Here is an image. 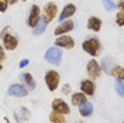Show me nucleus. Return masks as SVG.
<instances>
[{
	"instance_id": "obj_3",
	"label": "nucleus",
	"mask_w": 124,
	"mask_h": 123,
	"mask_svg": "<svg viewBox=\"0 0 124 123\" xmlns=\"http://www.w3.org/2000/svg\"><path fill=\"white\" fill-rule=\"evenodd\" d=\"M61 82V75L56 71H48L45 74V84L51 92H54Z\"/></svg>"
},
{
	"instance_id": "obj_32",
	"label": "nucleus",
	"mask_w": 124,
	"mask_h": 123,
	"mask_svg": "<svg viewBox=\"0 0 124 123\" xmlns=\"http://www.w3.org/2000/svg\"><path fill=\"white\" fill-rule=\"evenodd\" d=\"M1 69H3V67H1V64H0V71H1Z\"/></svg>"
},
{
	"instance_id": "obj_19",
	"label": "nucleus",
	"mask_w": 124,
	"mask_h": 123,
	"mask_svg": "<svg viewBox=\"0 0 124 123\" xmlns=\"http://www.w3.org/2000/svg\"><path fill=\"white\" fill-rule=\"evenodd\" d=\"M46 24L48 23H46L44 18H39V21L35 24V27L32 28V34H34V35H39V34H42L44 30L46 28Z\"/></svg>"
},
{
	"instance_id": "obj_12",
	"label": "nucleus",
	"mask_w": 124,
	"mask_h": 123,
	"mask_svg": "<svg viewBox=\"0 0 124 123\" xmlns=\"http://www.w3.org/2000/svg\"><path fill=\"white\" fill-rule=\"evenodd\" d=\"M80 91H82V93H85V95L93 96L94 95V91H96V85L90 79H83L80 82Z\"/></svg>"
},
{
	"instance_id": "obj_18",
	"label": "nucleus",
	"mask_w": 124,
	"mask_h": 123,
	"mask_svg": "<svg viewBox=\"0 0 124 123\" xmlns=\"http://www.w3.org/2000/svg\"><path fill=\"white\" fill-rule=\"evenodd\" d=\"M79 112H80V115L83 116V117L90 116V115L93 113V106H92V103L85 102L83 105H80V106H79Z\"/></svg>"
},
{
	"instance_id": "obj_24",
	"label": "nucleus",
	"mask_w": 124,
	"mask_h": 123,
	"mask_svg": "<svg viewBox=\"0 0 124 123\" xmlns=\"http://www.w3.org/2000/svg\"><path fill=\"white\" fill-rule=\"evenodd\" d=\"M103 6H104V9L107 11H111V10L116 9V3L113 0H103Z\"/></svg>"
},
{
	"instance_id": "obj_2",
	"label": "nucleus",
	"mask_w": 124,
	"mask_h": 123,
	"mask_svg": "<svg viewBox=\"0 0 124 123\" xmlns=\"http://www.w3.org/2000/svg\"><path fill=\"white\" fill-rule=\"evenodd\" d=\"M45 60L52 65H59L62 61V51L58 47H51L45 53Z\"/></svg>"
},
{
	"instance_id": "obj_16",
	"label": "nucleus",
	"mask_w": 124,
	"mask_h": 123,
	"mask_svg": "<svg viewBox=\"0 0 124 123\" xmlns=\"http://www.w3.org/2000/svg\"><path fill=\"white\" fill-rule=\"evenodd\" d=\"M113 67H114V61H113V58H110V57H106V58H103L100 68L103 69L106 74H110V72H111V69H113Z\"/></svg>"
},
{
	"instance_id": "obj_14",
	"label": "nucleus",
	"mask_w": 124,
	"mask_h": 123,
	"mask_svg": "<svg viewBox=\"0 0 124 123\" xmlns=\"http://www.w3.org/2000/svg\"><path fill=\"white\" fill-rule=\"evenodd\" d=\"M76 13V6L75 4H72V3H69V4H66L65 7L62 9V13L59 14V21H63V20H69L72 16Z\"/></svg>"
},
{
	"instance_id": "obj_11",
	"label": "nucleus",
	"mask_w": 124,
	"mask_h": 123,
	"mask_svg": "<svg viewBox=\"0 0 124 123\" xmlns=\"http://www.w3.org/2000/svg\"><path fill=\"white\" fill-rule=\"evenodd\" d=\"M73 27H75L73 21H70V20H63V21H61V24L55 28L54 33L56 34V37H58V35H62V34L69 33L70 30H73Z\"/></svg>"
},
{
	"instance_id": "obj_25",
	"label": "nucleus",
	"mask_w": 124,
	"mask_h": 123,
	"mask_svg": "<svg viewBox=\"0 0 124 123\" xmlns=\"http://www.w3.org/2000/svg\"><path fill=\"white\" fill-rule=\"evenodd\" d=\"M116 23H117V26H120V27H123L124 26V10H120V11L117 13Z\"/></svg>"
},
{
	"instance_id": "obj_27",
	"label": "nucleus",
	"mask_w": 124,
	"mask_h": 123,
	"mask_svg": "<svg viewBox=\"0 0 124 123\" xmlns=\"http://www.w3.org/2000/svg\"><path fill=\"white\" fill-rule=\"evenodd\" d=\"M70 92V85L69 84H65L62 86V93H65V95H68Z\"/></svg>"
},
{
	"instance_id": "obj_33",
	"label": "nucleus",
	"mask_w": 124,
	"mask_h": 123,
	"mask_svg": "<svg viewBox=\"0 0 124 123\" xmlns=\"http://www.w3.org/2000/svg\"><path fill=\"white\" fill-rule=\"evenodd\" d=\"M118 1H120V0H118Z\"/></svg>"
},
{
	"instance_id": "obj_5",
	"label": "nucleus",
	"mask_w": 124,
	"mask_h": 123,
	"mask_svg": "<svg viewBox=\"0 0 124 123\" xmlns=\"http://www.w3.org/2000/svg\"><path fill=\"white\" fill-rule=\"evenodd\" d=\"M58 14V7H56V4L52 3V1H49V3H45V6H44V20H45L46 23H49V21H52L55 17Z\"/></svg>"
},
{
	"instance_id": "obj_1",
	"label": "nucleus",
	"mask_w": 124,
	"mask_h": 123,
	"mask_svg": "<svg viewBox=\"0 0 124 123\" xmlns=\"http://www.w3.org/2000/svg\"><path fill=\"white\" fill-rule=\"evenodd\" d=\"M82 48H83V51H85V53H87L89 55L96 57V55L100 54L101 44H100V41H99L97 38L90 37V38H86L85 41L82 43Z\"/></svg>"
},
{
	"instance_id": "obj_22",
	"label": "nucleus",
	"mask_w": 124,
	"mask_h": 123,
	"mask_svg": "<svg viewBox=\"0 0 124 123\" xmlns=\"http://www.w3.org/2000/svg\"><path fill=\"white\" fill-rule=\"evenodd\" d=\"M23 79H24V82L30 86V89H34L35 88V81H34V78H32L31 74H28V72L23 74Z\"/></svg>"
},
{
	"instance_id": "obj_4",
	"label": "nucleus",
	"mask_w": 124,
	"mask_h": 123,
	"mask_svg": "<svg viewBox=\"0 0 124 123\" xmlns=\"http://www.w3.org/2000/svg\"><path fill=\"white\" fill-rule=\"evenodd\" d=\"M86 72L87 75L92 78V79H97V78L101 75V68H100V64L96 61V60H90L86 65Z\"/></svg>"
},
{
	"instance_id": "obj_26",
	"label": "nucleus",
	"mask_w": 124,
	"mask_h": 123,
	"mask_svg": "<svg viewBox=\"0 0 124 123\" xmlns=\"http://www.w3.org/2000/svg\"><path fill=\"white\" fill-rule=\"evenodd\" d=\"M8 7V0H0V11L4 13Z\"/></svg>"
},
{
	"instance_id": "obj_15",
	"label": "nucleus",
	"mask_w": 124,
	"mask_h": 123,
	"mask_svg": "<svg viewBox=\"0 0 124 123\" xmlns=\"http://www.w3.org/2000/svg\"><path fill=\"white\" fill-rule=\"evenodd\" d=\"M87 28L92 31H100L101 28V20L99 17H96V16H92V17H89V20H87Z\"/></svg>"
},
{
	"instance_id": "obj_20",
	"label": "nucleus",
	"mask_w": 124,
	"mask_h": 123,
	"mask_svg": "<svg viewBox=\"0 0 124 123\" xmlns=\"http://www.w3.org/2000/svg\"><path fill=\"white\" fill-rule=\"evenodd\" d=\"M49 120L52 123H66V119H65V115H61V113H56V112H52L49 115Z\"/></svg>"
},
{
	"instance_id": "obj_9",
	"label": "nucleus",
	"mask_w": 124,
	"mask_h": 123,
	"mask_svg": "<svg viewBox=\"0 0 124 123\" xmlns=\"http://www.w3.org/2000/svg\"><path fill=\"white\" fill-rule=\"evenodd\" d=\"M7 93L10 95V96L24 98V96H27V95H28V91L25 89V86H23V85H20V84H14V85H11V86L8 88Z\"/></svg>"
},
{
	"instance_id": "obj_7",
	"label": "nucleus",
	"mask_w": 124,
	"mask_h": 123,
	"mask_svg": "<svg viewBox=\"0 0 124 123\" xmlns=\"http://www.w3.org/2000/svg\"><path fill=\"white\" fill-rule=\"evenodd\" d=\"M55 45L58 47V48H68V50H72V48L75 47V40L72 38V37H69V35L62 34V35H58V37H56Z\"/></svg>"
},
{
	"instance_id": "obj_10",
	"label": "nucleus",
	"mask_w": 124,
	"mask_h": 123,
	"mask_svg": "<svg viewBox=\"0 0 124 123\" xmlns=\"http://www.w3.org/2000/svg\"><path fill=\"white\" fill-rule=\"evenodd\" d=\"M17 45H18V40H17V37H14L13 34H8V33H6V34L3 35V47H4L6 50L13 51V50L17 48Z\"/></svg>"
},
{
	"instance_id": "obj_23",
	"label": "nucleus",
	"mask_w": 124,
	"mask_h": 123,
	"mask_svg": "<svg viewBox=\"0 0 124 123\" xmlns=\"http://www.w3.org/2000/svg\"><path fill=\"white\" fill-rule=\"evenodd\" d=\"M116 89H117V93L120 96L124 95V81L123 79H117L116 81Z\"/></svg>"
},
{
	"instance_id": "obj_6",
	"label": "nucleus",
	"mask_w": 124,
	"mask_h": 123,
	"mask_svg": "<svg viewBox=\"0 0 124 123\" xmlns=\"http://www.w3.org/2000/svg\"><path fill=\"white\" fill-rule=\"evenodd\" d=\"M52 110L56 112V113H61V115H68V113H70L69 105L63 99H59V98H55L52 100Z\"/></svg>"
},
{
	"instance_id": "obj_29",
	"label": "nucleus",
	"mask_w": 124,
	"mask_h": 123,
	"mask_svg": "<svg viewBox=\"0 0 124 123\" xmlns=\"http://www.w3.org/2000/svg\"><path fill=\"white\" fill-rule=\"evenodd\" d=\"M28 64H30L28 60H21V61L18 62V67H20V68H24V67H27Z\"/></svg>"
},
{
	"instance_id": "obj_13",
	"label": "nucleus",
	"mask_w": 124,
	"mask_h": 123,
	"mask_svg": "<svg viewBox=\"0 0 124 123\" xmlns=\"http://www.w3.org/2000/svg\"><path fill=\"white\" fill-rule=\"evenodd\" d=\"M30 110L27 108H24V106H21V108H18L17 110L14 112V119H16V122L17 123H24V122H27L28 119H30Z\"/></svg>"
},
{
	"instance_id": "obj_8",
	"label": "nucleus",
	"mask_w": 124,
	"mask_h": 123,
	"mask_svg": "<svg viewBox=\"0 0 124 123\" xmlns=\"http://www.w3.org/2000/svg\"><path fill=\"white\" fill-rule=\"evenodd\" d=\"M39 18H41V9H39V6H37V4H32L31 9H30V16H28L27 24L30 26L31 28H34L35 24L39 21Z\"/></svg>"
},
{
	"instance_id": "obj_28",
	"label": "nucleus",
	"mask_w": 124,
	"mask_h": 123,
	"mask_svg": "<svg viewBox=\"0 0 124 123\" xmlns=\"http://www.w3.org/2000/svg\"><path fill=\"white\" fill-rule=\"evenodd\" d=\"M4 60H6V54H4V48H3V47H0V64H1V62L4 61Z\"/></svg>"
},
{
	"instance_id": "obj_17",
	"label": "nucleus",
	"mask_w": 124,
	"mask_h": 123,
	"mask_svg": "<svg viewBox=\"0 0 124 123\" xmlns=\"http://www.w3.org/2000/svg\"><path fill=\"white\" fill-rule=\"evenodd\" d=\"M85 102H87L85 93L78 92V93H73V95H72V103H73L75 106H80V105H83Z\"/></svg>"
},
{
	"instance_id": "obj_21",
	"label": "nucleus",
	"mask_w": 124,
	"mask_h": 123,
	"mask_svg": "<svg viewBox=\"0 0 124 123\" xmlns=\"http://www.w3.org/2000/svg\"><path fill=\"white\" fill-rule=\"evenodd\" d=\"M110 75L116 77L117 79H124V69H123V67H120V65H116V67H113L111 72H110Z\"/></svg>"
},
{
	"instance_id": "obj_31",
	"label": "nucleus",
	"mask_w": 124,
	"mask_h": 123,
	"mask_svg": "<svg viewBox=\"0 0 124 123\" xmlns=\"http://www.w3.org/2000/svg\"><path fill=\"white\" fill-rule=\"evenodd\" d=\"M17 1H18V0H8V4H10V3H11V4H14V3H17Z\"/></svg>"
},
{
	"instance_id": "obj_30",
	"label": "nucleus",
	"mask_w": 124,
	"mask_h": 123,
	"mask_svg": "<svg viewBox=\"0 0 124 123\" xmlns=\"http://www.w3.org/2000/svg\"><path fill=\"white\" fill-rule=\"evenodd\" d=\"M8 30H10V27H6L4 30H3V31H1V33H0V37H3V35H4L6 33H8Z\"/></svg>"
}]
</instances>
